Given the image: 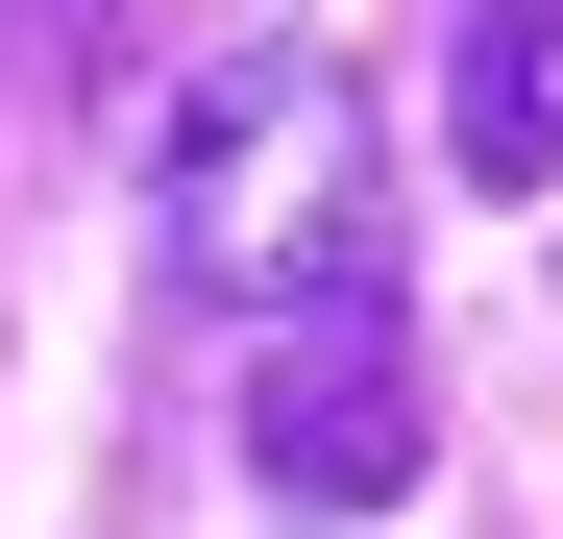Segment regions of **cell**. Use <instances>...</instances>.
Segmentation results:
<instances>
[{
	"label": "cell",
	"mask_w": 563,
	"mask_h": 539,
	"mask_svg": "<svg viewBox=\"0 0 563 539\" xmlns=\"http://www.w3.org/2000/svg\"><path fill=\"white\" fill-rule=\"evenodd\" d=\"M172 295H245V319H319L367 295V74L343 50H221L197 99H172Z\"/></svg>",
	"instance_id": "obj_1"
},
{
	"label": "cell",
	"mask_w": 563,
	"mask_h": 539,
	"mask_svg": "<svg viewBox=\"0 0 563 539\" xmlns=\"http://www.w3.org/2000/svg\"><path fill=\"white\" fill-rule=\"evenodd\" d=\"M245 466L295 491V515H393L417 491V343H393V295H319L245 369Z\"/></svg>",
	"instance_id": "obj_2"
},
{
	"label": "cell",
	"mask_w": 563,
	"mask_h": 539,
	"mask_svg": "<svg viewBox=\"0 0 563 539\" xmlns=\"http://www.w3.org/2000/svg\"><path fill=\"white\" fill-rule=\"evenodd\" d=\"M441 123H465V172H490V197H539V172H563V0H465Z\"/></svg>",
	"instance_id": "obj_3"
}]
</instances>
